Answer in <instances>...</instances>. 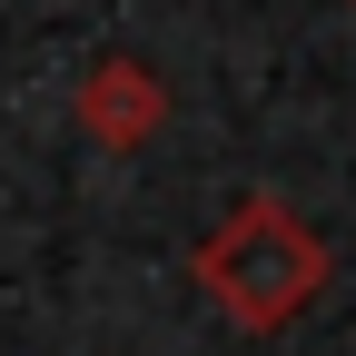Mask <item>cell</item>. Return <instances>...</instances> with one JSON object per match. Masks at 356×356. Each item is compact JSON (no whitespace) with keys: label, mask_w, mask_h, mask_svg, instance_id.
<instances>
[{"label":"cell","mask_w":356,"mask_h":356,"mask_svg":"<svg viewBox=\"0 0 356 356\" xmlns=\"http://www.w3.org/2000/svg\"><path fill=\"white\" fill-rule=\"evenodd\" d=\"M208 277L228 287L238 317H287V307L307 297V277H317V248L297 238V218L277 198H248L228 218V238L208 248Z\"/></svg>","instance_id":"6da1fadb"},{"label":"cell","mask_w":356,"mask_h":356,"mask_svg":"<svg viewBox=\"0 0 356 356\" xmlns=\"http://www.w3.org/2000/svg\"><path fill=\"white\" fill-rule=\"evenodd\" d=\"M79 119L99 129V139H119V149H129V139H149V119H159V89H149L139 70H129V60H109L99 79L79 89Z\"/></svg>","instance_id":"7a4b0ae2"}]
</instances>
